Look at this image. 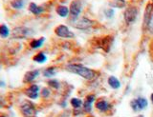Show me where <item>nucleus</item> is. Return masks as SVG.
I'll list each match as a JSON object with an SVG mask.
<instances>
[{
    "label": "nucleus",
    "instance_id": "obj_1",
    "mask_svg": "<svg viewBox=\"0 0 153 117\" xmlns=\"http://www.w3.org/2000/svg\"><path fill=\"white\" fill-rule=\"evenodd\" d=\"M66 71L71 73L78 74L86 80H92L95 77V72L89 68L84 67L81 64H68L66 65Z\"/></svg>",
    "mask_w": 153,
    "mask_h": 117
},
{
    "label": "nucleus",
    "instance_id": "obj_2",
    "mask_svg": "<svg viewBox=\"0 0 153 117\" xmlns=\"http://www.w3.org/2000/svg\"><path fill=\"white\" fill-rule=\"evenodd\" d=\"M82 9H83V4L81 0H73L71 2L69 7V11H70L69 15L71 18V22L78 19L81 12H82Z\"/></svg>",
    "mask_w": 153,
    "mask_h": 117
},
{
    "label": "nucleus",
    "instance_id": "obj_3",
    "mask_svg": "<svg viewBox=\"0 0 153 117\" xmlns=\"http://www.w3.org/2000/svg\"><path fill=\"white\" fill-rule=\"evenodd\" d=\"M19 110L24 117H36V107L30 101H23L19 107Z\"/></svg>",
    "mask_w": 153,
    "mask_h": 117
},
{
    "label": "nucleus",
    "instance_id": "obj_4",
    "mask_svg": "<svg viewBox=\"0 0 153 117\" xmlns=\"http://www.w3.org/2000/svg\"><path fill=\"white\" fill-rule=\"evenodd\" d=\"M31 31L26 27L23 26H19L13 28L11 31V36L13 39H24L30 34Z\"/></svg>",
    "mask_w": 153,
    "mask_h": 117
},
{
    "label": "nucleus",
    "instance_id": "obj_5",
    "mask_svg": "<svg viewBox=\"0 0 153 117\" xmlns=\"http://www.w3.org/2000/svg\"><path fill=\"white\" fill-rule=\"evenodd\" d=\"M55 34L56 36L60 37V38H67V39H71L74 38L75 34L73 31H71L69 30V28L66 25H59L56 29H55Z\"/></svg>",
    "mask_w": 153,
    "mask_h": 117
},
{
    "label": "nucleus",
    "instance_id": "obj_6",
    "mask_svg": "<svg viewBox=\"0 0 153 117\" xmlns=\"http://www.w3.org/2000/svg\"><path fill=\"white\" fill-rule=\"evenodd\" d=\"M152 17H153V0H150V1L147 3V5L146 7V11H145V15H143V27L145 30L149 26L150 22L152 20Z\"/></svg>",
    "mask_w": 153,
    "mask_h": 117
},
{
    "label": "nucleus",
    "instance_id": "obj_7",
    "mask_svg": "<svg viewBox=\"0 0 153 117\" xmlns=\"http://www.w3.org/2000/svg\"><path fill=\"white\" fill-rule=\"evenodd\" d=\"M124 16V20H126L128 24L133 23L136 20V18L138 16V9L135 6H129L126 9L123 13Z\"/></svg>",
    "mask_w": 153,
    "mask_h": 117
},
{
    "label": "nucleus",
    "instance_id": "obj_8",
    "mask_svg": "<svg viewBox=\"0 0 153 117\" xmlns=\"http://www.w3.org/2000/svg\"><path fill=\"white\" fill-rule=\"evenodd\" d=\"M39 91H40L39 86L36 85V84H32V85H30L27 88H25L24 94H25L28 98H30L31 100H36L38 98V96L40 95Z\"/></svg>",
    "mask_w": 153,
    "mask_h": 117
},
{
    "label": "nucleus",
    "instance_id": "obj_9",
    "mask_svg": "<svg viewBox=\"0 0 153 117\" xmlns=\"http://www.w3.org/2000/svg\"><path fill=\"white\" fill-rule=\"evenodd\" d=\"M130 105L134 111H139L145 110L148 106V102L145 97H138L131 101Z\"/></svg>",
    "mask_w": 153,
    "mask_h": 117
},
{
    "label": "nucleus",
    "instance_id": "obj_10",
    "mask_svg": "<svg viewBox=\"0 0 153 117\" xmlns=\"http://www.w3.org/2000/svg\"><path fill=\"white\" fill-rule=\"evenodd\" d=\"M72 23H73L74 27L78 28V29H80V30L88 29V28L92 27L94 25V21L90 20L89 18H86V17L78 18V19L73 21Z\"/></svg>",
    "mask_w": 153,
    "mask_h": 117
},
{
    "label": "nucleus",
    "instance_id": "obj_11",
    "mask_svg": "<svg viewBox=\"0 0 153 117\" xmlns=\"http://www.w3.org/2000/svg\"><path fill=\"white\" fill-rule=\"evenodd\" d=\"M39 71L38 69H33V71L27 72L23 76V83L24 84H31L36 80V78L39 75Z\"/></svg>",
    "mask_w": 153,
    "mask_h": 117
},
{
    "label": "nucleus",
    "instance_id": "obj_12",
    "mask_svg": "<svg viewBox=\"0 0 153 117\" xmlns=\"http://www.w3.org/2000/svg\"><path fill=\"white\" fill-rule=\"evenodd\" d=\"M28 10L31 13H33V15H41V13L44 12V8H43L42 6L37 5V4L35 2L29 3Z\"/></svg>",
    "mask_w": 153,
    "mask_h": 117
},
{
    "label": "nucleus",
    "instance_id": "obj_13",
    "mask_svg": "<svg viewBox=\"0 0 153 117\" xmlns=\"http://www.w3.org/2000/svg\"><path fill=\"white\" fill-rule=\"evenodd\" d=\"M95 101V95L94 94H89L86 96L85 101L83 103V107H84V110L86 112H90L92 110V105Z\"/></svg>",
    "mask_w": 153,
    "mask_h": 117
},
{
    "label": "nucleus",
    "instance_id": "obj_14",
    "mask_svg": "<svg viewBox=\"0 0 153 117\" xmlns=\"http://www.w3.org/2000/svg\"><path fill=\"white\" fill-rule=\"evenodd\" d=\"M56 12L60 17H63V18L67 17L69 15V13H70L69 8L67 6H65V5H61V4H60V5H57L56 7Z\"/></svg>",
    "mask_w": 153,
    "mask_h": 117
},
{
    "label": "nucleus",
    "instance_id": "obj_15",
    "mask_svg": "<svg viewBox=\"0 0 153 117\" xmlns=\"http://www.w3.org/2000/svg\"><path fill=\"white\" fill-rule=\"evenodd\" d=\"M44 42H45V37H40V38L31 40L30 43H29V46H30L31 49L36 50V49L41 48L42 45L44 44Z\"/></svg>",
    "mask_w": 153,
    "mask_h": 117
},
{
    "label": "nucleus",
    "instance_id": "obj_16",
    "mask_svg": "<svg viewBox=\"0 0 153 117\" xmlns=\"http://www.w3.org/2000/svg\"><path fill=\"white\" fill-rule=\"evenodd\" d=\"M107 82H108V85L112 88H114V90H118V88H121V82H120L119 79L115 76H109Z\"/></svg>",
    "mask_w": 153,
    "mask_h": 117
},
{
    "label": "nucleus",
    "instance_id": "obj_17",
    "mask_svg": "<svg viewBox=\"0 0 153 117\" xmlns=\"http://www.w3.org/2000/svg\"><path fill=\"white\" fill-rule=\"evenodd\" d=\"M33 60L38 64H43L47 61V56L43 51H39V53L35 54V56L33 57Z\"/></svg>",
    "mask_w": 153,
    "mask_h": 117
},
{
    "label": "nucleus",
    "instance_id": "obj_18",
    "mask_svg": "<svg viewBox=\"0 0 153 117\" xmlns=\"http://www.w3.org/2000/svg\"><path fill=\"white\" fill-rule=\"evenodd\" d=\"M96 109L100 111H106L109 109V103L106 100H99L96 103Z\"/></svg>",
    "mask_w": 153,
    "mask_h": 117
},
{
    "label": "nucleus",
    "instance_id": "obj_19",
    "mask_svg": "<svg viewBox=\"0 0 153 117\" xmlns=\"http://www.w3.org/2000/svg\"><path fill=\"white\" fill-rule=\"evenodd\" d=\"M11 35V31L6 24H0V37L1 38H8Z\"/></svg>",
    "mask_w": 153,
    "mask_h": 117
},
{
    "label": "nucleus",
    "instance_id": "obj_20",
    "mask_svg": "<svg viewBox=\"0 0 153 117\" xmlns=\"http://www.w3.org/2000/svg\"><path fill=\"white\" fill-rule=\"evenodd\" d=\"M25 2L24 0H11L10 1V6H11L13 10H21L24 8Z\"/></svg>",
    "mask_w": 153,
    "mask_h": 117
},
{
    "label": "nucleus",
    "instance_id": "obj_21",
    "mask_svg": "<svg viewBox=\"0 0 153 117\" xmlns=\"http://www.w3.org/2000/svg\"><path fill=\"white\" fill-rule=\"evenodd\" d=\"M56 73V67H48L47 69H44L43 72V76L47 78H51L53 76H55Z\"/></svg>",
    "mask_w": 153,
    "mask_h": 117
},
{
    "label": "nucleus",
    "instance_id": "obj_22",
    "mask_svg": "<svg viewBox=\"0 0 153 117\" xmlns=\"http://www.w3.org/2000/svg\"><path fill=\"white\" fill-rule=\"evenodd\" d=\"M110 37L109 36H106L104 37V38H102V43H100V47H102V49L104 50L105 51H108L110 49V43H111L112 41H109Z\"/></svg>",
    "mask_w": 153,
    "mask_h": 117
},
{
    "label": "nucleus",
    "instance_id": "obj_23",
    "mask_svg": "<svg viewBox=\"0 0 153 117\" xmlns=\"http://www.w3.org/2000/svg\"><path fill=\"white\" fill-rule=\"evenodd\" d=\"M70 103L74 109H79V107L83 105V102L80 99H79V98H72L70 100Z\"/></svg>",
    "mask_w": 153,
    "mask_h": 117
},
{
    "label": "nucleus",
    "instance_id": "obj_24",
    "mask_svg": "<svg viewBox=\"0 0 153 117\" xmlns=\"http://www.w3.org/2000/svg\"><path fill=\"white\" fill-rule=\"evenodd\" d=\"M47 85L52 88H55V90H59L60 87V83L56 80V79H50V80L47 81Z\"/></svg>",
    "mask_w": 153,
    "mask_h": 117
},
{
    "label": "nucleus",
    "instance_id": "obj_25",
    "mask_svg": "<svg viewBox=\"0 0 153 117\" xmlns=\"http://www.w3.org/2000/svg\"><path fill=\"white\" fill-rule=\"evenodd\" d=\"M50 94H51V91L48 88H43L40 91V96L42 98H48L50 96Z\"/></svg>",
    "mask_w": 153,
    "mask_h": 117
},
{
    "label": "nucleus",
    "instance_id": "obj_26",
    "mask_svg": "<svg viewBox=\"0 0 153 117\" xmlns=\"http://www.w3.org/2000/svg\"><path fill=\"white\" fill-rule=\"evenodd\" d=\"M104 15L107 18H112L115 15V11L113 9H106V10H104Z\"/></svg>",
    "mask_w": 153,
    "mask_h": 117
},
{
    "label": "nucleus",
    "instance_id": "obj_27",
    "mask_svg": "<svg viewBox=\"0 0 153 117\" xmlns=\"http://www.w3.org/2000/svg\"><path fill=\"white\" fill-rule=\"evenodd\" d=\"M6 100L3 96H0V107H4L5 105H6Z\"/></svg>",
    "mask_w": 153,
    "mask_h": 117
},
{
    "label": "nucleus",
    "instance_id": "obj_28",
    "mask_svg": "<svg viewBox=\"0 0 153 117\" xmlns=\"http://www.w3.org/2000/svg\"><path fill=\"white\" fill-rule=\"evenodd\" d=\"M3 87H5V82L0 80V88H3Z\"/></svg>",
    "mask_w": 153,
    "mask_h": 117
},
{
    "label": "nucleus",
    "instance_id": "obj_29",
    "mask_svg": "<svg viewBox=\"0 0 153 117\" xmlns=\"http://www.w3.org/2000/svg\"><path fill=\"white\" fill-rule=\"evenodd\" d=\"M150 100H151L152 104H153V93H151V96H150Z\"/></svg>",
    "mask_w": 153,
    "mask_h": 117
},
{
    "label": "nucleus",
    "instance_id": "obj_30",
    "mask_svg": "<svg viewBox=\"0 0 153 117\" xmlns=\"http://www.w3.org/2000/svg\"><path fill=\"white\" fill-rule=\"evenodd\" d=\"M0 117H7L6 115H4V114H2V115H0Z\"/></svg>",
    "mask_w": 153,
    "mask_h": 117
},
{
    "label": "nucleus",
    "instance_id": "obj_31",
    "mask_svg": "<svg viewBox=\"0 0 153 117\" xmlns=\"http://www.w3.org/2000/svg\"><path fill=\"white\" fill-rule=\"evenodd\" d=\"M119 1H123V0H119Z\"/></svg>",
    "mask_w": 153,
    "mask_h": 117
},
{
    "label": "nucleus",
    "instance_id": "obj_32",
    "mask_svg": "<svg viewBox=\"0 0 153 117\" xmlns=\"http://www.w3.org/2000/svg\"><path fill=\"white\" fill-rule=\"evenodd\" d=\"M139 117H143V116H139Z\"/></svg>",
    "mask_w": 153,
    "mask_h": 117
}]
</instances>
